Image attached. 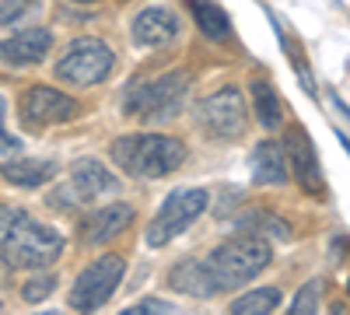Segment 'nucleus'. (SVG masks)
Here are the masks:
<instances>
[{
	"mask_svg": "<svg viewBox=\"0 0 350 315\" xmlns=\"http://www.w3.org/2000/svg\"><path fill=\"white\" fill-rule=\"evenodd\" d=\"M270 260H273V249L267 238L256 232H239L235 238L221 242L211 256H203V266H207L214 288L221 295V291H235L252 277H259L270 266Z\"/></svg>",
	"mask_w": 350,
	"mask_h": 315,
	"instance_id": "nucleus-1",
	"label": "nucleus"
},
{
	"mask_svg": "<svg viewBox=\"0 0 350 315\" xmlns=\"http://www.w3.org/2000/svg\"><path fill=\"white\" fill-rule=\"evenodd\" d=\"M109 154L123 172L137 179H161L186 161V144L165 133H133L116 140Z\"/></svg>",
	"mask_w": 350,
	"mask_h": 315,
	"instance_id": "nucleus-2",
	"label": "nucleus"
},
{
	"mask_svg": "<svg viewBox=\"0 0 350 315\" xmlns=\"http://www.w3.org/2000/svg\"><path fill=\"white\" fill-rule=\"evenodd\" d=\"M0 252H4V260L18 270H46L64 256V238L56 228L32 221L21 210L14 228L4 235V242H0Z\"/></svg>",
	"mask_w": 350,
	"mask_h": 315,
	"instance_id": "nucleus-3",
	"label": "nucleus"
},
{
	"mask_svg": "<svg viewBox=\"0 0 350 315\" xmlns=\"http://www.w3.org/2000/svg\"><path fill=\"white\" fill-rule=\"evenodd\" d=\"M189 70H172L161 74L151 84H137V88L126 95L123 112L130 120H144V123H158V120H172L183 112V102L189 95Z\"/></svg>",
	"mask_w": 350,
	"mask_h": 315,
	"instance_id": "nucleus-4",
	"label": "nucleus"
},
{
	"mask_svg": "<svg viewBox=\"0 0 350 315\" xmlns=\"http://www.w3.org/2000/svg\"><path fill=\"white\" fill-rule=\"evenodd\" d=\"M116 193H120V179H116L98 158H77L70 165V179L64 186H56L46 196V204L53 210H60V214H74L84 204H92V200L116 196Z\"/></svg>",
	"mask_w": 350,
	"mask_h": 315,
	"instance_id": "nucleus-5",
	"label": "nucleus"
},
{
	"mask_svg": "<svg viewBox=\"0 0 350 315\" xmlns=\"http://www.w3.org/2000/svg\"><path fill=\"white\" fill-rule=\"evenodd\" d=\"M211 204V193L200 189V186H183V189H172L165 196L161 210L154 214V221L148 224V232H144V238H148V245H168L172 238H179L186 228L207 210Z\"/></svg>",
	"mask_w": 350,
	"mask_h": 315,
	"instance_id": "nucleus-6",
	"label": "nucleus"
},
{
	"mask_svg": "<svg viewBox=\"0 0 350 315\" xmlns=\"http://www.w3.org/2000/svg\"><path fill=\"white\" fill-rule=\"evenodd\" d=\"M112 67H116V53H112L102 39H92V36L74 39V42L60 53V60L53 64L56 77L67 81V84H81V88L105 81V77L112 74Z\"/></svg>",
	"mask_w": 350,
	"mask_h": 315,
	"instance_id": "nucleus-7",
	"label": "nucleus"
},
{
	"mask_svg": "<svg viewBox=\"0 0 350 315\" xmlns=\"http://www.w3.org/2000/svg\"><path fill=\"white\" fill-rule=\"evenodd\" d=\"M196 126L214 140H239L249 130V109L239 88H221L196 105Z\"/></svg>",
	"mask_w": 350,
	"mask_h": 315,
	"instance_id": "nucleus-8",
	"label": "nucleus"
},
{
	"mask_svg": "<svg viewBox=\"0 0 350 315\" xmlns=\"http://www.w3.org/2000/svg\"><path fill=\"white\" fill-rule=\"evenodd\" d=\"M126 273V260L123 256H102V260H95L92 266H84L77 273V284H74V291H70V308L77 312H95L102 308L116 288H120V280Z\"/></svg>",
	"mask_w": 350,
	"mask_h": 315,
	"instance_id": "nucleus-9",
	"label": "nucleus"
},
{
	"mask_svg": "<svg viewBox=\"0 0 350 315\" xmlns=\"http://www.w3.org/2000/svg\"><path fill=\"white\" fill-rule=\"evenodd\" d=\"M18 116L25 126H53V123H70L81 116V102L70 98L60 88L49 84H32L21 98H18Z\"/></svg>",
	"mask_w": 350,
	"mask_h": 315,
	"instance_id": "nucleus-10",
	"label": "nucleus"
},
{
	"mask_svg": "<svg viewBox=\"0 0 350 315\" xmlns=\"http://www.w3.org/2000/svg\"><path fill=\"white\" fill-rule=\"evenodd\" d=\"M284 148H287V161H291V176L298 179V186L312 200H326L329 196V186H326V176H323V165H319L312 137L301 126H291L284 133Z\"/></svg>",
	"mask_w": 350,
	"mask_h": 315,
	"instance_id": "nucleus-11",
	"label": "nucleus"
},
{
	"mask_svg": "<svg viewBox=\"0 0 350 315\" xmlns=\"http://www.w3.org/2000/svg\"><path fill=\"white\" fill-rule=\"evenodd\" d=\"M133 224V207L130 204H105L98 210H92L81 221V242L84 245H105L116 235H123Z\"/></svg>",
	"mask_w": 350,
	"mask_h": 315,
	"instance_id": "nucleus-12",
	"label": "nucleus"
},
{
	"mask_svg": "<svg viewBox=\"0 0 350 315\" xmlns=\"http://www.w3.org/2000/svg\"><path fill=\"white\" fill-rule=\"evenodd\" d=\"M53 49V32L49 28H25V32L11 36L0 42V64L8 67H32L46 60Z\"/></svg>",
	"mask_w": 350,
	"mask_h": 315,
	"instance_id": "nucleus-13",
	"label": "nucleus"
},
{
	"mask_svg": "<svg viewBox=\"0 0 350 315\" xmlns=\"http://www.w3.org/2000/svg\"><path fill=\"white\" fill-rule=\"evenodd\" d=\"M130 36L137 46L144 49H158V46H168L175 36H179V18L165 8H148L140 11L130 25Z\"/></svg>",
	"mask_w": 350,
	"mask_h": 315,
	"instance_id": "nucleus-14",
	"label": "nucleus"
},
{
	"mask_svg": "<svg viewBox=\"0 0 350 315\" xmlns=\"http://www.w3.org/2000/svg\"><path fill=\"white\" fill-rule=\"evenodd\" d=\"M252 168V186H284L291 176V161H287V148L277 140H259L249 158Z\"/></svg>",
	"mask_w": 350,
	"mask_h": 315,
	"instance_id": "nucleus-15",
	"label": "nucleus"
},
{
	"mask_svg": "<svg viewBox=\"0 0 350 315\" xmlns=\"http://www.w3.org/2000/svg\"><path fill=\"white\" fill-rule=\"evenodd\" d=\"M168 288L186 295V298H200V301L217 295V288H214L207 266H203V260H183V263H175L172 273H168Z\"/></svg>",
	"mask_w": 350,
	"mask_h": 315,
	"instance_id": "nucleus-16",
	"label": "nucleus"
},
{
	"mask_svg": "<svg viewBox=\"0 0 350 315\" xmlns=\"http://www.w3.org/2000/svg\"><path fill=\"white\" fill-rule=\"evenodd\" d=\"M56 172H60V165H56L53 158H14V161L0 165V176H4L11 186H25V189L56 179Z\"/></svg>",
	"mask_w": 350,
	"mask_h": 315,
	"instance_id": "nucleus-17",
	"label": "nucleus"
},
{
	"mask_svg": "<svg viewBox=\"0 0 350 315\" xmlns=\"http://www.w3.org/2000/svg\"><path fill=\"white\" fill-rule=\"evenodd\" d=\"M249 95H252V116L259 120L262 130H280L284 123V105H280V95L273 92L270 81H252L249 84Z\"/></svg>",
	"mask_w": 350,
	"mask_h": 315,
	"instance_id": "nucleus-18",
	"label": "nucleus"
},
{
	"mask_svg": "<svg viewBox=\"0 0 350 315\" xmlns=\"http://www.w3.org/2000/svg\"><path fill=\"white\" fill-rule=\"evenodd\" d=\"M189 11L196 18V28L203 32V39H211V42L231 39V18L224 14V8L214 4V0H189Z\"/></svg>",
	"mask_w": 350,
	"mask_h": 315,
	"instance_id": "nucleus-19",
	"label": "nucleus"
},
{
	"mask_svg": "<svg viewBox=\"0 0 350 315\" xmlns=\"http://www.w3.org/2000/svg\"><path fill=\"white\" fill-rule=\"evenodd\" d=\"M235 232H256V235H270V238H280L287 242L291 238V224L270 210H252V214H242L235 221Z\"/></svg>",
	"mask_w": 350,
	"mask_h": 315,
	"instance_id": "nucleus-20",
	"label": "nucleus"
},
{
	"mask_svg": "<svg viewBox=\"0 0 350 315\" xmlns=\"http://www.w3.org/2000/svg\"><path fill=\"white\" fill-rule=\"evenodd\" d=\"M284 301V291L280 288H256V291H249V295H242V298H235L231 301V315H267V312H273L277 305Z\"/></svg>",
	"mask_w": 350,
	"mask_h": 315,
	"instance_id": "nucleus-21",
	"label": "nucleus"
},
{
	"mask_svg": "<svg viewBox=\"0 0 350 315\" xmlns=\"http://www.w3.org/2000/svg\"><path fill=\"white\" fill-rule=\"evenodd\" d=\"M53 291H56V273H36V277H28V284L21 288V298H25L28 305H39V301H46Z\"/></svg>",
	"mask_w": 350,
	"mask_h": 315,
	"instance_id": "nucleus-22",
	"label": "nucleus"
},
{
	"mask_svg": "<svg viewBox=\"0 0 350 315\" xmlns=\"http://www.w3.org/2000/svg\"><path fill=\"white\" fill-rule=\"evenodd\" d=\"M319 298H323V284H319V280H308L305 288L295 295V301H291V315H308V312H319Z\"/></svg>",
	"mask_w": 350,
	"mask_h": 315,
	"instance_id": "nucleus-23",
	"label": "nucleus"
},
{
	"mask_svg": "<svg viewBox=\"0 0 350 315\" xmlns=\"http://www.w3.org/2000/svg\"><path fill=\"white\" fill-rule=\"evenodd\" d=\"M39 0H0V25H11L18 18H25Z\"/></svg>",
	"mask_w": 350,
	"mask_h": 315,
	"instance_id": "nucleus-24",
	"label": "nucleus"
},
{
	"mask_svg": "<svg viewBox=\"0 0 350 315\" xmlns=\"http://www.w3.org/2000/svg\"><path fill=\"white\" fill-rule=\"evenodd\" d=\"M140 312H148V315H161V312H175V308H172V301H161V298H140V301H133L123 315H140Z\"/></svg>",
	"mask_w": 350,
	"mask_h": 315,
	"instance_id": "nucleus-25",
	"label": "nucleus"
},
{
	"mask_svg": "<svg viewBox=\"0 0 350 315\" xmlns=\"http://www.w3.org/2000/svg\"><path fill=\"white\" fill-rule=\"evenodd\" d=\"M14 151H21V140L4 130V95H0V154H14Z\"/></svg>",
	"mask_w": 350,
	"mask_h": 315,
	"instance_id": "nucleus-26",
	"label": "nucleus"
},
{
	"mask_svg": "<svg viewBox=\"0 0 350 315\" xmlns=\"http://www.w3.org/2000/svg\"><path fill=\"white\" fill-rule=\"evenodd\" d=\"M239 200H242V189H228L224 196H221V204H217V217H224V214H231V207H239Z\"/></svg>",
	"mask_w": 350,
	"mask_h": 315,
	"instance_id": "nucleus-27",
	"label": "nucleus"
},
{
	"mask_svg": "<svg viewBox=\"0 0 350 315\" xmlns=\"http://www.w3.org/2000/svg\"><path fill=\"white\" fill-rule=\"evenodd\" d=\"M18 217H21V210H14V207H0V242H4V235L14 228Z\"/></svg>",
	"mask_w": 350,
	"mask_h": 315,
	"instance_id": "nucleus-28",
	"label": "nucleus"
},
{
	"mask_svg": "<svg viewBox=\"0 0 350 315\" xmlns=\"http://www.w3.org/2000/svg\"><path fill=\"white\" fill-rule=\"evenodd\" d=\"M333 105H336V112H340V116H347V120H350V109H347V102H343L336 92H333Z\"/></svg>",
	"mask_w": 350,
	"mask_h": 315,
	"instance_id": "nucleus-29",
	"label": "nucleus"
},
{
	"mask_svg": "<svg viewBox=\"0 0 350 315\" xmlns=\"http://www.w3.org/2000/svg\"><path fill=\"white\" fill-rule=\"evenodd\" d=\"M336 140H340V144H343V151H347V154H350V137H347V133H343V130H336Z\"/></svg>",
	"mask_w": 350,
	"mask_h": 315,
	"instance_id": "nucleus-30",
	"label": "nucleus"
},
{
	"mask_svg": "<svg viewBox=\"0 0 350 315\" xmlns=\"http://www.w3.org/2000/svg\"><path fill=\"white\" fill-rule=\"evenodd\" d=\"M347 295H350V277H347Z\"/></svg>",
	"mask_w": 350,
	"mask_h": 315,
	"instance_id": "nucleus-31",
	"label": "nucleus"
},
{
	"mask_svg": "<svg viewBox=\"0 0 350 315\" xmlns=\"http://www.w3.org/2000/svg\"><path fill=\"white\" fill-rule=\"evenodd\" d=\"M77 4H92V0H77Z\"/></svg>",
	"mask_w": 350,
	"mask_h": 315,
	"instance_id": "nucleus-32",
	"label": "nucleus"
},
{
	"mask_svg": "<svg viewBox=\"0 0 350 315\" xmlns=\"http://www.w3.org/2000/svg\"><path fill=\"white\" fill-rule=\"evenodd\" d=\"M0 312H4V301H0Z\"/></svg>",
	"mask_w": 350,
	"mask_h": 315,
	"instance_id": "nucleus-33",
	"label": "nucleus"
}]
</instances>
